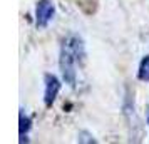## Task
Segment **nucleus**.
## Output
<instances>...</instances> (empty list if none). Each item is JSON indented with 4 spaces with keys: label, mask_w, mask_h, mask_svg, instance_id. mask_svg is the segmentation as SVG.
<instances>
[{
    "label": "nucleus",
    "mask_w": 149,
    "mask_h": 144,
    "mask_svg": "<svg viewBox=\"0 0 149 144\" xmlns=\"http://www.w3.org/2000/svg\"><path fill=\"white\" fill-rule=\"evenodd\" d=\"M86 50H84V42L79 35L70 34L67 35L61 47V70L65 84L70 87L75 86V77H77V64L84 61Z\"/></svg>",
    "instance_id": "1"
},
{
    "label": "nucleus",
    "mask_w": 149,
    "mask_h": 144,
    "mask_svg": "<svg viewBox=\"0 0 149 144\" xmlns=\"http://www.w3.org/2000/svg\"><path fill=\"white\" fill-rule=\"evenodd\" d=\"M55 15V5L52 0H39L35 5V25L45 29Z\"/></svg>",
    "instance_id": "2"
},
{
    "label": "nucleus",
    "mask_w": 149,
    "mask_h": 144,
    "mask_svg": "<svg viewBox=\"0 0 149 144\" xmlns=\"http://www.w3.org/2000/svg\"><path fill=\"white\" fill-rule=\"evenodd\" d=\"M44 81H45V90H44V104L50 107L54 101L57 99L59 96V90H61V81L57 79V76L54 74H45L44 77Z\"/></svg>",
    "instance_id": "3"
},
{
    "label": "nucleus",
    "mask_w": 149,
    "mask_h": 144,
    "mask_svg": "<svg viewBox=\"0 0 149 144\" xmlns=\"http://www.w3.org/2000/svg\"><path fill=\"white\" fill-rule=\"evenodd\" d=\"M32 127V119L24 114V111H20V126H19V136H20V143L27 141V134Z\"/></svg>",
    "instance_id": "4"
},
{
    "label": "nucleus",
    "mask_w": 149,
    "mask_h": 144,
    "mask_svg": "<svg viewBox=\"0 0 149 144\" xmlns=\"http://www.w3.org/2000/svg\"><path fill=\"white\" fill-rule=\"evenodd\" d=\"M137 79L142 82H149V55H146L139 64V70H137Z\"/></svg>",
    "instance_id": "5"
},
{
    "label": "nucleus",
    "mask_w": 149,
    "mask_h": 144,
    "mask_svg": "<svg viewBox=\"0 0 149 144\" xmlns=\"http://www.w3.org/2000/svg\"><path fill=\"white\" fill-rule=\"evenodd\" d=\"M79 143H95V139H92V136L87 134V132H81L79 134Z\"/></svg>",
    "instance_id": "6"
},
{
    "label": "nucleus",
    "mask_w": 149,
    "mask_h": 144,
    "mask_svg": "<svg viewBox=\"0 0 149 144\" xmlns=\"http://www.w3.org/2000/svg\"><path fill=\"white\" fill-rule=\"evenodd\" d=\"M148 124H149V111H148Z\"/></svg>",
    "instance_id": "7"
}]
</instances>
